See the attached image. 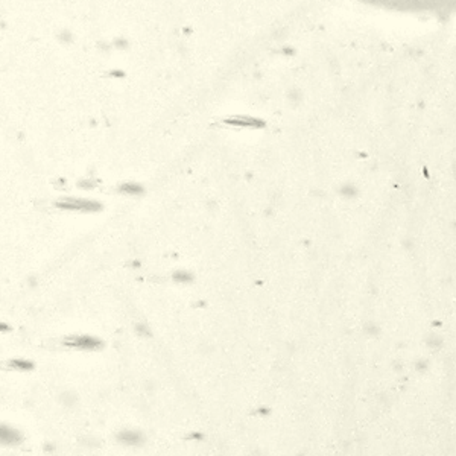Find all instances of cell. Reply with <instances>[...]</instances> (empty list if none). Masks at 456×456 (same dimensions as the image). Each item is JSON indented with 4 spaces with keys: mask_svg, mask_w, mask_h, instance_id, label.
<instances>
[{
    "mask_svg": "<svg viewBox=\"0 0 456 456\" xmlns=\"http://www.w3.org/2000/svg\"><path fill=\"white\" fill-rule=\"evenodd\" d=\"M388 8L420 11V13H449L456 9V0H368Z\"/></svg>",
    "mask_w": 456,
    "mask_h": 456,
    "instance_id": "obj_1",
    "label": "cell"
},
{
    "mask_svg": "<svg viewBox=\"0 0 456 456\" xmlns=\"http://www.w3.org/2000/svg\"><path fill=\"white\" fill-rule=\"evenodd\" d=\"M56 207L65 210H79V212H99L100 204L90 199H76V198H65L56 202Z\"/></svg>",
    "mask_w": 456,
    "mask_h": 456,
    "instance_id": "obj_2",
    "label": "cell"
},
{
    "mask_svg": "<svg viewBox=\"0 0 456 456\" xmlns=\"http://www.w3.org/2000/svg\"><path fill=\"white\" fill-rule=\"evenodd\" d=\"M65 345L81 348V350H99L102 347V342L96 338L91 336H78L65 341Z\"/></svg>",
    "mask_w": 456,
    "mask_h": 456,
    "instance_id": "obj_3",
    "label": "cell"
},
{
    "mask_svg": "<svg viewBox=\"0 0 456 456\" xmlns=\"http://www.w3.org/2000/svg\"><path fill=\"white\" fill-rule=\"evenodd\" d=\"M117 438L125 446H140L143 442V435L135 430H122Z\"/></svg>",
    "mask_w": 456,
    "mask_h": 456,
    "instance_id": "obj_4",
    "label": "cell"
},
{
    "mask_svg": "<svg viewBox=\"0 0 456 456\" xmlns=\"http://www.w3.org/2000/svg\"><path fill=\"white\" fill-rule=\"evenodd\" d=\"M0 438L3 444H17L20 441V433L8 426H2L0 429Z\"/></svg>",
    "mask_w": 456,
    "mask_h": 456,
    "instance_id": "obj_5",
    "label": "cell"
},
{
    "mask_svg": "<svg viewBox=\"0 0 456 456\" xmlns=\"http://www.w3.org/2000/svg\"><path fill=\"white\" fill-rule=\"evenodd\" d=\"M119 192L127 193V195H140L143 192V189L139 184H132V182H127V184H122L119 187Z\"/></svg>",
    "mask_w": 456,
    "mask_h": 456,
    "instance_id": "obj_6",
    "label": "cell"
},
{
    "mask_svg": "<svg viewBox=\"0 0 456 456\" xmlns=\"http://www.w3.org/2000/svg\"><path fill=\"white\" fill-rule=\"evenodd\" d=\"M228 123L245 125V127H260V125H261V122H257V120H253V119H242V117H237V119H233V120H228Z\"/></svg>",
    "mask_w": 456,
    "mask_h": 456,
    "instance_id": "obj_7",
    "label": "cell"
},
{
    "mask_svg": "<svg viewBox=\"0 0 456 456\" xmlns=\"http://www.w3.org/2000/svg\"><path fill=\"white\" fill-rule=\"evenodd\" d=\"M11 363V367L13 368H18V370H25V371H28V370H32V362H28V360H18V359H14V360H11L9 362Z\"/></svg>",
    "mask_w": 456,
    "mask_h": 456,
    "instance_id": "obj_8",
    "label": "cell"
},
{
    "mask_svg": "<svg viewBox=\"0 0 456 456\" xmlns=\"http://www.w3.org/2000/svg\"><path fill=\"white\" fill-rule=\"evenodd\" d=\"M174 280H177V281H190L192 276L187 271H177L174 274Z\"/></svg>",
    "mask_w": 456,
    "mask_h": 456,
    "instance_id": "obj_9",
    "label": "cell"
},
{
    "mask_svg": "<svg viewBox=\"0 0 456 456\" xmlns=\"http://www.w3.org/2000/svg\"><path fill=\"white\" fill-rule=\"evenodd\" d=\"M135 330H137V333H139L140 336H145V338H149V336H151V332H149V330H147L145 326H137Z\"/></svg>",
    "mask_w": 456,
    "mask_h": 456,
    "instance_id": "obj_10",
    "label": "cell"
}]
</instances>
